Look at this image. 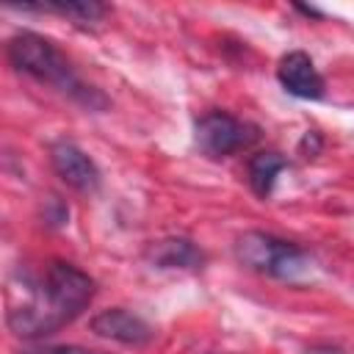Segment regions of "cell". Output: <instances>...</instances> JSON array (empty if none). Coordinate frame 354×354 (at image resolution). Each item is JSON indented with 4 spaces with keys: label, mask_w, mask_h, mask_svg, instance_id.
<instances>
[{
    "label": "cell",
    "mask_w": 354,
    "mask_h": 354,
    "mask_svg": "<svg viewBox=\"0 0 354 354\" xmlns=\"http://www.w3.org/2000/svg\"><path fill=\"white\" fill-rule=\"evenodd\" d=\"M147 257L158 268H199L205 254L188 238H163L147 249Z\"/></svg>",
    "instance_id": "ba28073f"
},
{
    "label": "cell",
    "mask_w": 354,
    "mask_h": 354,
    "mask_svg": "<svg viewBox=\"0 0 354 354\" xmlns=\"http://www.w3.org/2000/svg\"><path fill=\"white\" fill-rule=\"evenodd\" d=\"M235 257L246 268L266 274V277H274V279H285V282L301 279L313 268V260L304 249H299L296 243L282 241L277 235L260 232V230H249V232L238 235Z\"/></svg>",
    "instance_id": "3957f363"
},
{
    "label": "cell",
    "mask_w": 354,
    "mask_h": 354,
    "mask_svg": "<svg viewBox=\"0 0 354 354\" xmlns=\"http://www.w3.org/2000/svg\"><path fill=\"white\" fill-rule=\"evenodd\" d=\"M194 141L207 158H227L252 147L257 141V127L227 111H207L194 124Z\"/></svg>",
    "instance_id": "277c9868"
},
{
    "label": "cell",
    "mask_w": 354,
    "mask_h": 354,
    "mask_svg": "<svg viewBox=\"0 0 354 354\" xmlns=\"http://www.w3.org/2000/svg\"><path fill=\"white\" fill-rule=\"evenodd\" d=\"M288 169V160L279 155V152H257L252 155L249 160V183L254 188L257 196H268L274 183H277V174Z\"/></svg>",
    "instance_id": "9c48e42d"
},
{
    "label": "cell",
    "mask_w": 354,
    "mask_h": 354,
    "mask_svg": "<svg viewBox=\"0 0 354 354\" xmlns=\"http://www.w3.org/2000/svg\"><path fill=\"white\" fill-rule=\"evenodd\" d=\"M25 354H102V351L83 348V346H47L41 351H25Z\"/></svg>",
    "instance_id": "8fae6325"
},
{
    "label": "cell",
    "mask_w": 354,
    "mask_h": 354,
    "mask_svg": "<svg viewBox=\"0 0 354 354\" xmlns=\"http://www.w3.org/2000/svg\"><path fill=\"white\" fill-rule=\"evenodd\" d=\"M25 11H53V14H64L72 19H83V22H94L105 14V6L100 3H39V6H22Z\"/></svg>",
    "instance_id": "30bf717a"
},
{
    "label": "cell",
    "mask_w": 354,
    "mask_h": 354,
    "mask_svg": "<svg viewBox=\"0 0 354 354\" xmlns=\"http://www.w3.org/2000/svg\"><path fill=\"white\" fill-rule=\"evenodd\" d=\"M94 279L72 263L50 260L28 301L8 310V326L22 337L53 335L58 326L77 318L94 299Z\"/></svg>",
    "instance_id": "6da1fadb"
},
{
    "label": "cell",
    "mask_w": 354,
    "mask_h": 354,
    "mask_svg": "<svg viewBox=\"0 0 354 354\" xmlns=\"http://www.w3.org/2000/svg\"><path fill=\"white\" fill-rule=\"evenodd\" d=\"M88 326L94 335L124 343V346H147L155 337V329L141 315H136L124 307H111V310L97 313Z\"/></svg>",
    "instance_id": "8992f818"
},
{
    "label": "cell",
    "mask_w": 354,
    "mask_h": 354,
    "mask_svg": "<svg viewBox=\"0 0 354 354\" xmlns=\"http://www.w3.org/2000/svg\"><path fill=\"white\" fill-rule=\"evenodd\" d=\"M50 160L58 177L80 194H94L100 188V169L97 163L72 141H55L50 147Z\"/></svg>",
    "instance_id": "5b68a950"
},
{
    "label": "cell",
    "mask_w": 354,
    "mask_h": 354,
    "mask_svg": "<svg viewBox=\"0 0 354 354\" xmlns=\"http://www.w3.org/2000/svg\"><path fill=\"white\" fill-rule=\"evenodd\" d=\"M8 61L14 69L41 80V83H50L55 88H61L64 94L80 100L83 105H105V100L100 97V91H94L91 86H86L72 64L66 61V55L44 36L39 33H30V30H22L17 33L11 41H8Z\"/></svg>",
    "instance_id": "7a4b0ae2"
},
{
    "label": "cell",
    "mask_w": 354,
    "mask_h": 354,
    "mask_svg": "<svg viewBox=\"0 0 354 354\" xmlns=\"http://www.w3.org/2000/svg\"><path fill=\"white\" fill-rule=\"evenodd\" d=\"M277 77H279L282 88L299 100H321L324 97V77L315 69L313 58L301 50H293L279 58Z\"/></svg>",
    "instance_id": "52a82bcc"
}]
</instances>
